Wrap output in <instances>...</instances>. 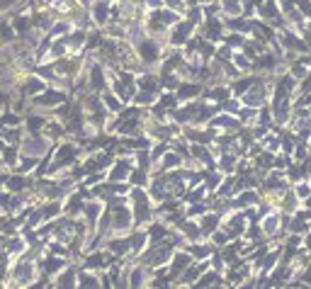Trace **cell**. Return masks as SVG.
<instances>
[{
	"instance_id": "cell-17",
	"label": "cell",
	"mask_w": 311,
	"mask_h": 289,
	"mask_svg": "<svg viewBox=\"0 0 311 289\" xmlns=\"http://www.w3.org/2000/svg\"><path fill=\"white\" fill-rule=\"evenodd\" d=\"M102 102L110 107V112H119V107H122V105H119V100H117V97H112V95H102Z\"/></svg>"
},
{
	"instance_id": "cell-5",
	"label": "cell",
	"mask_w": 311,
	"mask_h": 289,
	"mask_svg": "<svg viewBox=\"0 0 311 289\" xmlns=\"http://www.w3.org/2000/svg\"><path fill=\"white\" fill-rule=\"evenodd\" d=\"M129 173H131V163H129V161H119L117 165H114V170L110 173V180L112 182H119V180H124V178H129Z\"/></svg>"
},
{
	"instance_id": "cell-1",
	"label": "cell",
	"mask_w": 311,
	"mask_h": 289,
	"mask_svg": "<svg viewBox=\"0 0 311 289\" xmlns=\"http://www.w3.org/2000/svg\"><path fill=\"white\" fill-rule=\"evenodd\" d=\"M44 90H46V83L41 80V75H27L22 80V95L24 97H34V95H39Z\"/></svg>"
},
{
	"instance_id": "cell-14",
	"label": "cell",
	"mask_w": 311,
	"mask_h": 289,
	"mask_svg": "<svg viewBox=\"0 0 311 289\" xmlns=\"http://www.w3.org/2000/svg\"><path fill=\"white\" fill-rule=\"evenodd\" d=\"M78 285H80V287H100L97 277H92V275H88V272H80V277H78Z\"/></svg>"
},
{
	"instance_id": "cell-12",
	"label": "cell",
	"mask_w": 311,
	"mask_h": 289,
	"mask_svg": "<svg viewBox=\"0 0 311 289\" xmlns=\"http://www.w3.org/2000/svg\"><path fill=\"white\" fill-rule=\"evenodd\" d=\"M190 265V255H175V260H173V275H178V272H183L185 268Z\"/></svg>"
},
{
	"instance_id": "cell-7",
	"label": "cell",
	"mask_w": 311,
	"mask_h": 289,
	"mask_svg": "<svg viewBox=\"0 0 311 289\" xmlns=\"http://www.w3.org/2000/svg\"><path fill=\"white\" fill-rule=\"evenodd\" d=\"M197 95H200V85H195V83H185L178 88V100H192Z\"/></svg>"
},
{
	"instance_id": "cell-11",
	"label": "cell",
	"mask_w": 311,
	"mask_h": 289,
	"mask_svg": "<svg viewBox=\"0 0 311 289\" xmlns=\"http://www.w3.org/2000/svg\"><path fill=\"white\" fill-rule=\"evenodd\" d=\"M92 17H95L97 24H105L107 22V2H97L95 10H92Z\"/></svg>"
},
{
	"instance_id": "cell-6",
	"label": "cell",
	"mask_w": 311,
	"mask_h": 289,
	"mask_svg": "<svg viewBox=\"0 0 311 289\" xmlns=\"http://www.w3.org/2000/svg\"><path fill=\"white\" fill-rule=\"evenodd\" d=\"M190 29H192V22H183V24H178L175 27V32H173V44H183L187 41V36H190Z\"/></svg>"
},
{
	"instance_id": "cell-3",
	"label": "cell",
	"mask_w": 311,
	"mask_h": 289,
	"mask_svg": "<svg viewBox=\"0 0 311 289\" xmlns=\"http://www.w3.org/2000/svg\"><path fill=\"white\" fill-rule=\"evenodd\" d=\"M139 56H141V61L153 63V61L158 58V44H156V41H148V39H144V41L139 44Z\"/></svg>"
},
{
	"instance_id": "cell-8",
	"label": "cell",
	"mask_w": 311,
	"mask_h": 289,
	"mask_svg": "<svg viewBox=\"0 0 311 289\" xmlns=\"http://www.w3.org/2000/svg\"><path fill=\"white\" fill-rule=\"evenodd\" d=\"M63 270V260L61 258H49L46 263H44V277H51V275H56V272Z\"/></svg>"
},
{
	"instance_id": "cell-2",
	"label": "cell",
	"mask_w": 311,
	"mask_h": 289,
	"mask_svg": "<svg viewBox=\"0 0 311 289\" xmlns=\"http://www.w3.org/2000/svg\"><path fill=\"white\" fill-rule=\"evenodd\" d=\"M66 100V95L63 92H56V90H44L41 95H34L32 97V105H44V107H54V105H58V102H63Z\"/></svg>"
},
{
	"instance_id": "cell-13",
	"label": "cell",
	"mask_w": 311,
	"mask_h": 289,
	"mask_svg": "<svg viewBox=\"0 0 311 289\" xmlns=\"http://www.w3.org/2000/svg\"><path fill=\"white\" fill-rule=\"evenodd\" d=\"M80 207H83V202H80V195H73V197L68 199V204H66V214L75 217V214L80 212Z\"/></svg>"
},
{
	"instance_id": "cell-9",
	"label": "cell",
	"mask_w": 311,
	"mask_h": 289,
	"mask_svg": "<svg viewBox=\"0 0 311 289\" xmlns=\"http://www.w3.org/2000/svg\"><path fill=\"white\" fill-rule=\"evenodd\" d=\"M90 80H92V90H102V88H105V75H102V68H100V66H92Z\"/></svg>"
},
{
	"instance_id": "cell-15",
	"label": "cell",
	"mask_w": 311,
	"mask_h": 289,
	"mask_svg": "<svg viewBox=\"0 0 311 289\" xmlns=\"http://www.w3.org/2000/svg\"><path fill=\"white\" fill-rule=\"evenodd\" d=\"M217 221H219V219L214 217V214L204 217V221H202V234H212V231H214V226H217Z\"/></svg>"
},
{
	"instance_id": "cell-4",
	"label": "cell",
	"mask_w": 311,
	"mask_h": 289,
	"mask_svg": "<svg viewBox=\"0 0 311 289\" xmlns=\"http://www.w3.org/2000/svg\"><path fill=\"white\" fill-rule=\"evenodd\" d=\"M5 185H7V190H10L12 195H22V192L27 190L29 180H24V175H22V173H17V175H10Z\"/></svg>"
},
{
	"instance_id": "cell-16",
	"label": "cell",
	"mask_w": 311,
	"mask_h": 289,
	"mask_svg": "<svg viewBox=\"0 0 311 289\" xmlns=\"http://www.w3.org/2000/svg\"><path fill=\"white\" fill-rule=\"evenodd\" d=\"M129 246H131V241H112L110 251H112V253H127Z\"/></svg>"
},
{
	"instance_id": "cell-10",
	"label": "cell",
	"mask_w": 311,
	"mask_h": 289,
	"mask_svg": "<svg viewBox=\"0 0 311 289\" xmlns=\"http://www.w3.org/2000/svg\"><path fill=\"white\" fill-rule=\"evenodd\" d=\"M75 272L68 270V272H61V277L56 280V287H75Z\"/></svg>"
}]
</instances>
